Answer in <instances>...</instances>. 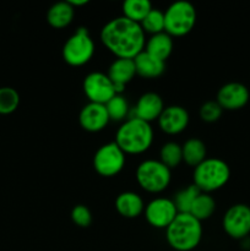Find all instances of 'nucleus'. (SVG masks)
Masks as SVG:
<instances>
[{
	"mask_svg": "<svg viewBox=\"0 0 250 251\" xmlns=\"http://www.w3.org/2000/svg\"><path fill=\"white\" fill-rule=\"evenodd\" d=\"M140 24L124 16L109 20L100 33L103 46L117 58L135 59L144 51L146 38Z\"/></svg>",
	"mask_w": 250,
	"mask_h": 251,
	"instance_id": "nucleus-1",
	"label": "nucleus"
},
{
	"mask_svg": "<svg viewBox=\"0 0 250 251\" xmlns=\"http://www.w3.org/2000/svg\"><path fill=\"white\" fill-rule=\"evenodd\" d=\"M114 142L125 154L145 153L153 142V129L150 123L130 117L117 130Z\"/></svg>",
	"mask_w": 250,
	"mask_h": 251,
	"instance_id": "nucleus-2",
	"label": "nucleus"
},
{
	"mask_svg": "<svg viewBox=\"0 0 250 251\" xmlns=\"http://www.w3.org/2000/svg\"><path fill=\"white\" fill-rule=\"evenodd\" d=\"M201 222L190 213H178L175 220L166 229V239L175 251H191L199 247L202 239Z\"/></svg>",
	"mask_w": 250,
	"mask_h": 251,
	"instance_id": "nucleus-3",
	"label": "nucleus"
},
{
	"mask_svg": "<svg viewBox=\"0 0 250 251\" xmlns=\"http://www.w3.org/2000/svg\"><path fill=\"white\" fill-rule=\"evenodd\" d=\"M230 179V168L223 159L217 157L206 158L194 168V185L201 193L211 194L225 186Z\"/></svg>",
	"mask_w": 250,
	"mask_h": 251,
	"instance_id": "nucleus-4",
	"label": "nucleus"
},
{
	"mask_svg": "<svg viewBox=\"0 0 250 251\" xmlns=\"http://www.w3.org/2000/svg\"><path fill=\"white\" fill-rule=\"evenodd\" d=\"M96 51L95 42L86 27L76 29L64 43L61 55L68 65L78 68L90 63Z\"/></svg>",
	"mask_w": 250,
	"mask_h": 251,
	"instance_id": "nucleus-5",
	"label": "nucleus"
},
{
	"mask_svg": "<svg viewBox=\"0 0 250 251\" xmlns=\"http://www.w3.org/2000/svg\"><path fill=\"white\" fill-rule=\"evenodd\" d=\"M198 20L196 9L191 2L175 1L164 11V32L171 37H183L194 29Z\"/></svg>",
	"mask_w": 250,
	"mask_h": 251,
	"instance_id": "nucleus-6",
	"label": "nucleus"
},
{
	"mask_svg": "<svg viewBox=\"0 0 250 251\" xmlns=\"http://www.w3.org/2000/svg\"><path fill=\"white\" fill-rule=\"evenodd\" d=\"M135 178L142 190L159 194L171 184L172 172L159 159H145L137 166Z\"/></svg>",
	"mask_w": 250,
	"mask_h": 251,
	"instance_id": "nucleus-7",
	"label": "nucleus"
},
{
	"mask_svg": "<svg viewBox=\"0 0 250 251\" xmlns=\"http://www.w3.org/2000/svg\"><path fill=\"white\" fill-rule=\"evenodd\" d=\"M126 154L120 147L113 142L102 145L93 156V168L96 173L104 178H112L118 176L124 169L126 163Z\"/></svg>",
	"mask_w": 250,
	"mask_h": 251,
	"instance_id": "nucleus-8",
	"label": "nucleus"
},
{
	"mask_svg": "<svg viewBox=\"0 0 250 251\" xmlns=\"http://www.w3.org/2000/svg\"><path fill=\"white\" fill-rule=\"evenodd\" d=\"M225 234L235 240H243L250 235V206L235 203L227 211L222 220Z\"/></svg>",
	"mask_w": 250,
	"mask_h": 251,
	"instance_id": "nucleus-9",
	"label": "nucleus"
},
{
	"mask_svg": "<svg viewBox=\"0 0 250 251\" xmlns=\"http://www.w3.org/2000/svg\"><path fill=\"white\" fill-rule=\"evenodd\" d=\"M82 90L88 102L98 103V104H107L108 100L118 95L114 85L107 74L100 71H93L85 76Z\"/></svg>",
	"mask_w": 250,
	"mask_h": 251,
	"instance_id": "nucleus-10",
	"label": "nucleus"
},
{
	"mask_svg": "<svg viewBox=\"0 0 250 251\" xmlns=\"http://www.w3.org/2000/svg\"><path fill=\"white\" fill-rule=\"evenodd\" d=\"M144 213L151 227L156 229H167L179 212L172 199L156 198L145 206Z\"/></svg>",
	"mask_w": 250,
	"mask_h": 251,
	"instance_id": "nucleus-11",
	"label": "nucleus"
},
{
	"mask_svg": "<svg viewBox=\"0 0 250 251\" xmlns=\"http://www.w3.org/2000/svg\"><path fill=\"white\" fill-rule=\"evenodd\" d=\"M249 88L242 82L225 83L218 90L216 100L223 110H239L249 103Z\"/></svg>",
	"mask_w": 250,
	"mask_h": 251,
	"instance_id": "nucleus-12",
	"label": "nucleus"
},
{
	"mask_svg": "<svg viewBox=\"0 0 250 251\" xmlns=\"http://www.w3.org/2000/svg\"><path fill=\"white\" fill-rule=\"evenodd\" d=\"M189 113L181 105L166 107L158 118V126L164 134L178 135L183 132L189 125Z\"/></svg>",
	"mask_w": 250,
	"mask_h": 251,
	"instance_id": "nucleus-13",
	"label": "nucleus"
},
{
	"mask_svg": "<svg viewBox=\"0 0 250 251\" xmlns=\"http://www.w3.org/2000/svg\"><path fill=\"white\" fill-rule=\"evenodd\" d=\"M110 119L108 117L104 104L91 103L83 105L78 114V123L83 130L88 132H100L109 124Z\"/></svg>",
	"mask_w": 250,
	"mask_h": 251,
	"instance_id": "nucleus-14",
	"label": "nucleus"
},
{
	"mask_svg": "<svg viewBox=\"0 0 250 251\" xmlns=\"http://www.w3.org/2000/svg\"><path fill=\"white\" fill-rule=\"evenodd\" d=\"M164 103L161 96L156 92H146L137 100L132 117L141 119L151 124L153 120H158L164 109Z\"/></svg>",
	"mask_w": 250,
	"mask_h": 251,
	"instance_id": "nucleus-15",
	"label": "nucleus"
},
{
	"mask_svg": "<svg viewBox=\"0 0 250 251\" xmlns=\"http://www.w3.org/2000/svg\"><path fill=\"white\" fill-rule=\"evenodd\" d=\"M107 75L114 85L117 93H123L125 86L131 82L132 78L136 76L134 59L117 58L110 64Z\"/></svg>",
	"mask_w": 250,
	"mask_h": 251,
	"instance_id": "nucleus-16",
	"label": "nucleus"
},
{
	"mask_svg": "<svg viewBox=\"0 0 250 251\" xmlns=\"http://www.w3.org/2000/svg\"><path fill=\"white\" fill-rule=\"evenodd\" d=\"M115 210L122 217L134 220L145 211V203L141 196L134 191L120 193L115 199Z\"/></svg>",
	"mask_w": 250,
	"mask_h": 251,
	"instance_id": "nucleus-17",
	"label": "nucleus"
},
{
	"mask_svg": "<svg viewBox=\"0 0 250 251\" xmlns=\"http://www.w3.org/2000/svg\"><path fill=\"white\" fill-rule=\"evenodd\" d=\"M134 63L136 68V75L141 76L142 78H149V80L157 78L163 75L166 70V61L159 60L146 50L141 51L134 59Z\"/></svg>",
	"mask_w": 250,
	"mask_h": 251,
	"instance_id": "nucleus-18",
	"label": "nucleus"
},
{
	"mask_svg": "<svg viewBox=\"0 0 250 251\" xmlns=\"http://www.w3.org/2000/svg\"><path fill=\"white\" fill-rule=\"evenodd\" d=\"M75 16V9L69 1H59L51 5L47 11V22L55 29L68 27Z\"/></svg>",
	"mask_w": 250,
	"mask_h": 251,
	"instance_id": "nucleus-19",
	"label": "nucleus"
},
{
	"mask_svg": "<svg viewBox=\"0 0 250 251\" xmlns=\"http://www.w3.org/2000/svg\"><path fill=\"white\" fill-rule=\"evenodd\" d=\"M173 37H171L166 32H162V33L153 34L147 39L144 50L156 56L159 60L166 61L173 53Z\"/></svg>",
	"mask_w": 250,
	"mask_h": 251,
	"instance_id": "nucleus-20",
	"label": "nucleus"
},
{
	"mask_svg": "<svg viewBox=\"0 0 250 251\" xmlns=\"http://www.w3.org/2000/svg\"><path fill=\"white\" fill-rule=\"evenodd\" d=\"M183 152V162L188 166L195 168L196 166L207 158V149L202 140L191 137L181 145Z\"/></svg>",
	"mask_w": 250,
	"mask_h": 251,
	"instance_id": "nucleus-21",
	"label": "nucleus"
},
{
	"mask_svg": "<svg viewBox=\"0 0 250 251\" xmlns=\"http://www.w3.org/2000/svg\"><path fill=\"white\" fill-rule=\"evenodd\" d=\"M216 211V201L210 194L200 193L190 208V215L200 222L212 217Z\"/></svg>",
	"mask_w": 250,
	"mask_h": 251,
	"instance_id": "nucleus-22",
	"label": "nucleus"
},
{
	"mask_svg": "<svg viewBox=\"0 0 250 251\" xmlns=\"http://www.w3.org/2000/svg\"><path fill=\"white\" fill-rule=\"evenodd\" d=\"M123 16L130 21L141 24L142 20L152 10V4L149 0H126L123 2Z\"/></svg>",
	"mask_w": 250,
	"mask_h": 251,
	"instance_id": "nucleus-23",
	"label": "nucleus"
},
{
	"mask_svg": "<svg viewBox=\"0 0 250 251\" xmlns=\"http://www.w3.org/2000/svg\"><path fill=\"white\" fill-rule=\"evenodd\" d=\"M159 161L168 167L169 169L176 168L183 162V152H181V145L178 142L169 141L162 145L159 150Z\"/></svg>",
	"mask_w": 250,
	"mask_h": 251,
	"instance_id": "nucleus-24",
	"label": "nucleus"
},
{
	"mask_svg": "<svg viewBox=\"0 0 250 251\" xmlns=\"http://www.w3.org/2000/svg\"><path fill=\"white\" fill-rule=\"evenodd\" d=\"M201 191L196 188L194 184L191 185H188L186 188L181 189L178 193L175 194L172 200H173L174 205H175L176 210H178L179 213H189L190 212V208L193 206L194 201L198 198L199 194Z\"/></svg>",
	"mask_w": 250,
	"mask_h": 251,
	"instance_id": "nucleus-25",
	"label": "nucleus"
},
{
	"mask_svg": "<svg viewBox=\"0 0 250 251\" xmlns=\"http://www.w3.org/2000/svg\"><path fill=\"white\" fill-rule=\"evenodd\" d=\"M105 105L110 122H123L129 114V103L123 93H118Z\"/></svg>",
	"mask_w": 250,
	"mask_h": 251,
	"instance_id": "nucleus-26",
	"label": "nucleus"
},
{
	"mask_svg": "<svg viewBox=\"0 0 250 251\" xmlns=\"http://www.w3.org/2000/svg\"><path fill=\"white\" fill-rule=\"evenodd\" d=\"M145 33L151 36L164 32V12L159 9H153L147 14V16L140 24Z\"/></svg>",
	"mask_w": 250,
	"mask_h": 251,
	"instance_id": "nucleus-27",
	"label": "nucleus"
},
{
	"mask_svg": "<svg viewBox=\"0 0 250 251\" xmlns=\"http://www.w3.org/2000/svg\"><path fill=\"white\" fill-rule=\"evenodd\" d=\"M20 105V95L12 87H0V114L9 115Z\"/></svg>",
	"mask_w": 250,
	"mask_h": 251,
	"instance_id": "nucleus-28",
	"label": "nucleus"
},
{
	"mask_svg": "<svg viewBox=\"0 0 250 251\" xmlns=\"http://www.w3.org/2000/svg\"><path fill=\"white\" fill-rule=\"evenodd\" d=\"M201 120L206 123H215L221 119L223 114V109L218 104L217 100H207L203 103L199 110Z\"/></svg>",
	"mask_w": 250,
	"mask_h": 251,
	"instance_id": "nucleus-29",
	"label": "nucleus"
},
{
	"mask_svg": "<svg viewBox=\"0 0 250 251\" xmlns=\"http://www.w3.org/2000/svg\"><path fill=\"white\" fill-rule=\"evenodd\" d=\"M70 217L74 225L80 228L90 227L92 223V213H91L90 208L85 205L74 206Z\"/></svg>",
	"mask_w": 250,
	"mask_h": 251,
	"instance_id": "nucleus-30",
	"label": "nucleus"
},
{
	"mask_svg": "<svg viewBox=\"0 0 250 251\" xmlns=\"http://www.w3.org/2000/svg\"><path fill=\"white\" fill-rule=\"evenodd\" d=\"M69 2H70V5L74 7V9H76V7L85 6V5L88 4L87 0H69Z\"/></svg>",
	"mask_w": 250,
	"mask_h": 251,
	"instance_id": "nucleus-31",
	"label": "nucleus"
}]
</instances>
